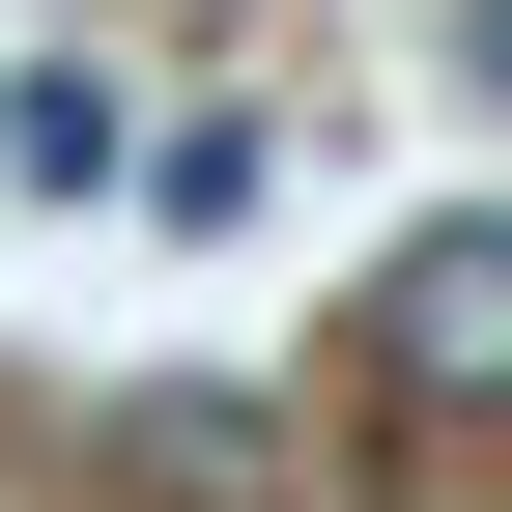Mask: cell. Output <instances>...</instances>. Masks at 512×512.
<instances>
[{
  "label": "cell",
  "mask_w": 512,
  "mask_h": 512,
  "mask_svg": "<svg viewBox=\"0 0 512 512\" xmlns=\"http://www.w3.org/2000/svg\"><path fill=\"white\" fill-rule=\"evenodd\" d=\"M456 86H512V0H456Z\"/></svg>",
  "instance_id": "cell-3"
},
{
  "label": "cell",
  "mask_w": 512,
  "mask_h": 512,
  "mask_svg": "<svg viewBox=\"0 0 512 512\" xmlns=\"http://www.w3.org/2000/svg\"><path fill=\"white\" fill-rule=\"evenodd\" d=\"M370 342H399L427 399H512V228H427L399 285H370Z\"/></svg>",
  "instance_id": "cell-1"
},
{
  "label": "cell",
  "mask_w": 512,
  "mask_h": 512,
  "mask_svg": "<svg viewBox=\"0 0 512 512\" xmlns=\"http://www.w3.org/2000/svg\"><path fill=\"white\" fill-rule=\"evenodd\" d=\"M114 484H143V512H256V399H143Z\"/></svg>",
  "instance_id": "cell-2"
}]
</instances>
